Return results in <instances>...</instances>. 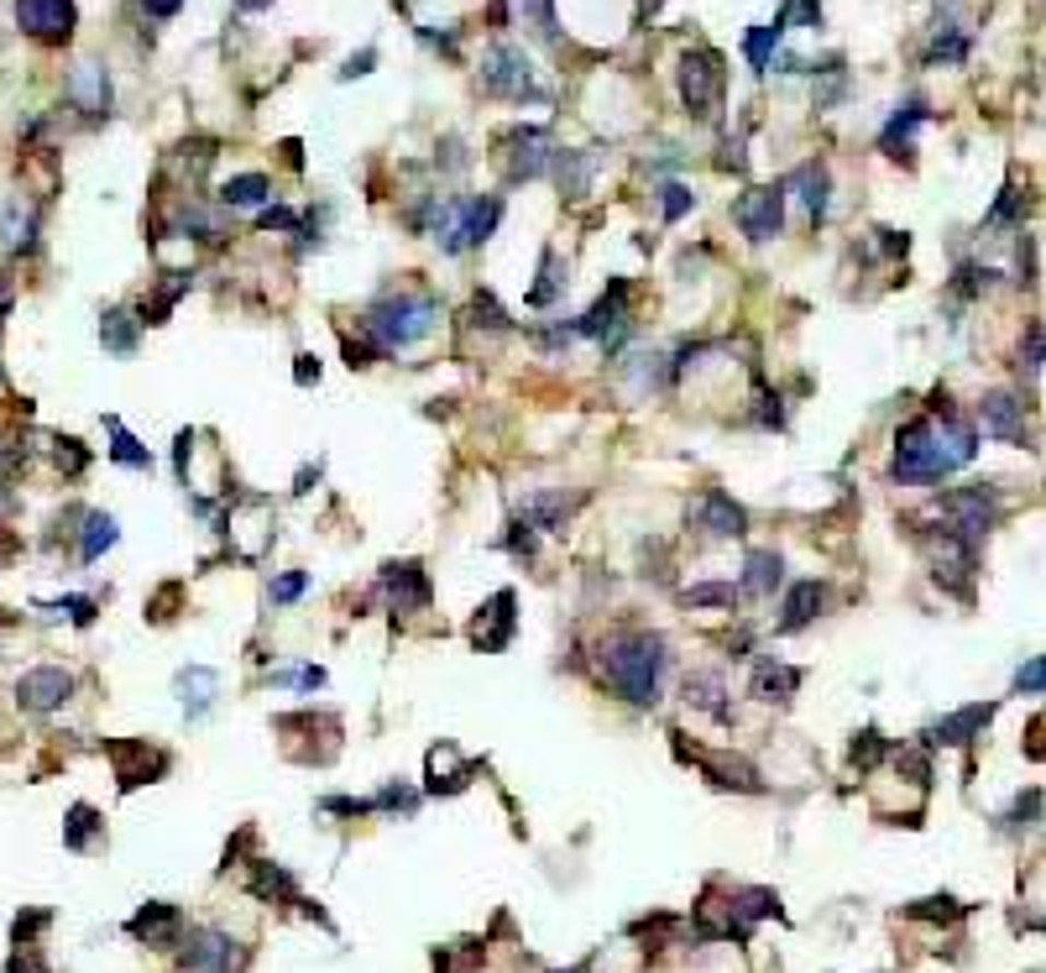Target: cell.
<instances>
[{"instance_id": "cell-1", "label": "cell", "mask_w": 1046, "mask_h": 973, "mask_svg": "<svg viewBox=\"0 0 1046 973\" xmlns=\"http://www.w3.org/2000/svg\"><path fill=\"white\" fill-rule=\"evenodd\" d=\"M974 455H978V429L942 398L931 414L910 419L895 435V466H890V476L895 482H942L957 466H968Z\"/></svg>"}, {"instance_id": "cell-2", "label": "cell", "mask_w": 1046, "mask_h": 973, "mask_svg": "<svg viewBox=\"0 0 1046 973\" xmlns=\"http://www.w3.org/2000/svg\"><path fill=\"white\" fill-rule=\"evenodd\" d=\"M596 665L607 675V686L618 691L623 702L634 707H654L660 691H665V670H670V644L649 628H618L596 644Z\"/></svg>"}, {"instance_id": "cell-3", "label": "cell", "mask_w": 1046, "mask_h": 973, "mask_svg": "<svg viewBox=\"0 0 1046 973\" xmlns=\"http://www.w3.org/2000/svg\"><path fill=\"white\" fill-rule=\"evenodd\" d=\"M361 325H367V335H372L377 351H408V346H419V340L434 335V325H440V304H434L429 293L398 288V293H387V299H377V304L367 309Z\"/></svg>"}, {"instance_id": "cell-4", "label": "cell", "mask_w": 1046, "mask_h": 973, "mask_svg": "<svg viewBox=\"0 0 1046 973\" xmlns=\"http://www.w3.org/2000/svg\"><path fill=\"white\" fill-rule=\"evenodd\" d=\"M722 90H728V69H722V53L712 48H690L681 58V100L696 120H712L717 105H722Z\"/></svg>"}, {"instance_id": "cell-5", "label": "cell", "mask_w": 1046, "mask_h": 973, "mask_svg": "<svg viewBox=\"0 0 1046 973\" xmlns=\"http://www.w3.org/2000/svg\"><path fill=\"white\" fill-rule=\"evenodd\" d=\"M481 90L498 100H549L539 90V79H534V63L513 43H492L487 48V58H481Z\"/></svg>"}, {"instance_id": "cell-6", "label": "cell", "mask_w": 1046, "mask_h": 973, "mask_svg": "<svg viewBox=\"0 0 1046 973\" xmlns=\"http://www.w3.org/2000/svg\"><path fill=\"white\" fill-rule=\"evenodd\" d=\"M733 225L748 241H775L785 231V184H759V189L737 194Z\"/></svg>"}, {"instance_id": "cell-7", "label": "cell", "mask_w": 1046, "mask_h": 973, "mask_svg": "<svg viewBox=\"0 0 1046 973\" xmlns=\"http://www.w3.org/2000/svg\"><path fill=\"white\" fill-rule=\"evenodd\" d=\"M16 26H22L32 43H69L73 26H79V5L73 0H16Z\"/></svg>"}, {"instance_id": "cell-8", "label": "cell", "mask_w": 1046, "mask_h": 973, "mask_svg": "<svg viewBox=\"0 0 1046 973\" xmlns=\"http://www.w3.org/2000/svg\"><path fill=\"white\" fill-rule=\"evenodd\" d=\"M377 592L387 596V607L393 613H425L429 607V576L419 560H387L377 576Z\"/></svg>"}, {"instance_id": "cell-9", "label": "cell", "mask_w": 1046, "mask_h": 973, "mask_svg": "<svg viewBox=\"0 0 1046 973\" xmlns=\"http://www.w3.org/2000/svg\"><path fill=\"white\" fill-rule=\"evenodd\" d=\"M623 331H628V283H623V278H613V283H607V293H602V299H596V304L586 309L581 320H576V335H586V340H602V346L613 351Z\"/></svg>"}, {"instance_id": "cell-10", "label": "cell", "mask_w": 1046, "mask_h": 973, "mask_svg": "<svg viewBox=\"0 0 1046 973\" xmlns=\"http://www.w3.org/2000/svg\"><path fill=\"white\" fill-rule=\"evenodd\" d=\"M69 696H73V675L63 665H32L22 681H16V707H22V713H37V717L58 713Z\"/></svg>"}, {"instance_id": "cell-11", "label": "cell", "mask_w": 1046, "mask_h": 973, "mask_svg": "<svg viewBox=\"0 0 1046 973\" xmlns=\"http://www.w3.org/2000/svg\"><path fill=\"white\" fill-rule=\"evenodd\" d=\"M241 969V948L214 931V926H199L184 937V973H236Z\"/></svg>"}, {"instance_id": "cell-12", "label": "cell", "mask_w": 1046, "mask_h": 973, "mask_svg": "<svg viewBox=\"0 0 1046 973\" xmlns=\"http://www.w3.org/2000/svg\"><path fill=\"white\" fill-rule=\"evenodd\" d=\"M978 425H984V435L999 440V445H1025V440H1031V435H1025V404L1015 393H1004V387L978 398Z\"/></svg>"}, {"instance_id": "cell-13", "label": "cell", "mask_w": 1046, "mask_h": 973, "mask_svg": "<svg viewBox=\"0 0 1046 973\" xmlns=\"http://www.w3.org/2000/svg\"><path fill=\"white\" fill-rule=\"evenodd\" d=\"M549 163H555V152H549L545 126H519V131H508V178H513V184H519V178H539V173H549Z\"/></svg>"}, {"instance_id": "cell-14", "label": "cell", "mask_w": 1046, "mask_h": 973, "mask_svg": "<svg viewBox=\"0 0 1046 973\" xmlns=\"http://www.w3.org/2000/svg\"><path fill=\"white\" fill-rule=\"evenodd\" d=\"M513 607H519V596L513 592H498L481 613H476L472 623V644L481 649V655H498V649H508V639H513V628H519V617H513Z\"/></svg>"}, {"instance_id": "cell-15", "label": "cell", "mask_w": 1046, "mask_h": 973, "mask_svg": "<svg viewBox=\"0 0 1046 973\" xmlns=\"http://www.w3.org/2000/svg\"><path fill=\"white\" fill-rule=\"evenodd\" d=\"M126 931H131L137 942H147V948H178V942H184V916H178V905L152 901L126 922Z\"/></svg>"}, {"instance_id": "cell-16", "label": "cell", "mask_w": 1046, "mask_h": 973, "mask_svg": "<svg viewBox=\"0 0 1046 973\" xmlns=\"http://www.w3.org/2000/svg\"><path fill=\"white\" fill-rule=\"evenodd\" d=\"M63 95H69V105L84 111V116H111V79H105L100 63H73Z\"/></svg>"}, {"instance_id": "cell-17", "label": "cell", "mask_w": 1046, "mask_h": 973, "mask_svg": "<svg viewBox=\"0 0 1046 973\" xmlns=\"http://www.w3.org/2000/svg\"><path fill=\"white\" fill-rule=\"evenodd\" d=\"M696 523H701L707 534H717V540H743V529H748V513H743V502H733V493L712 487L707 498L696 502Z\"/></svg>"}, {"instance_id": "cell-18", "label": "cell", "mask_w": 1046, "mask_h": 973, "mask_svg": "<svg viewBox=\"0 0 1046 973\" xmlns=\"http://www.w3.org/2000/svg\"><path fill=\"white\" fill-rule=\"evenodd\" d=\"M780 581H785V555H780V549H748V560H743V576H737V596L769 602Z\"/></svg>"}, {"instance_id": "cell-19", "label": "cell", "mask_w": 1046, "mask_h": 973, "mask_svg": "<svg viewBox=\"0 0 1046 973\" xmlns=\"http://www.w3.org/2000/svg\"><path fill=\"white\" fill-rule=\"evenodd\" d=\"M785 189L801 194V205H806V215L822 225L827 220V205H833V178H827V167L822 163H801L790 178H785Z\"/></svg>"}, {"instance_id": "cell-20", "label": "cell", "mask_w": 1046, "mask_h": 973, "mask_svg": "<svg viewBox=\"0 0 1046 973\" xmlns=\"http://www.w3.org/2000/svg\"><path fill=\"white\" fill-rule=\"evenodd\" d=\"M173 691H178V702H184V713L189 717H205L214 707V691H220V675H214L210 665H189L178 670V681H173Z\"/></svg>"}, {"instance_id": "cell-21", "label": "cell", "mask_w": 1046, "mask_h": 973, "mask_svg": "<svg viewBox=\"0 0 1046 973\" xmlns=\"http://www.w3.org/2000/svg\"><path fill=\"white\" fill-rule=\"evenodd\" d=\"M995 717V707H963V713L942 717L937 728L927 733V743H948V749H957V743H974L978 733H984V722Z\"/></svg>"}, {"instance_id": "cell-22", "label": "cell", "mask_w": 1046, "mask_h": 973, "mask_svg": "<svg viewBox=\"0 0 1046 973\" xmlns=\"http://www.w3.org/2000/svg\"><path fill=\"white\" fill-rule=\"evenodd\" d=\"M111 754H116V764H120V790H131V785H142L167 769V754H147V743H120Z\"/></svg>"}, {"instance_id": "cell-23", "label": "cell", "mask_w": 1046, "mask_h": 973, "mask_svg": "<svg viewBox=\"0 0 1046 973\" xmlns=\"http://www.w3.org/2000/svg\"><path fill=\"white\" fill-rule=\"evenodd\" d=\"M32 236H37V210H32V205H22V199H5V205H0V246H11V252H26V246H32Z\"/></svg>"}, {"instance_id": "cell-24", "label": "cell", "mask_w": 1046, "mask_h": 973, "mask_svg": "<svg viewBox=\"0 0 1046 973\" xmlns=\"http://www.w3.org/2000/svg\"><path fill=\"white\" fill-rule=\"evenodd\" d=\"M927 120V100H905L900 111L890 116V126H884L880 147L890 152V158H900V152H910V137H916V126Z\"/></svg>"}, {"instance_id": "cell-25", "label": "cell", "mask_w": 1046, "mask_h": 973, "mask_svg": "<svg viewBox=\"0 0 1046 973\" xmlns=\"http://www.w3.org/2000/svg\"><path fill=\"white\" fill-rule=\"evenodd\" d=\"M816 613H822V581H795V587L785 592L780 634H795V628H806Z\"/></svg>"}, {"instance_id": "cell-26", "label": "cell", "mask_w": 1046, "mask_h": 973, "mask_svg": "<svg viewBox=\"0 0 1046 973\" xmlns=\"http://www.w3.org/2000/svg\"><path fill=\"white\" fill-rule=\"evenodd\" d=\"M272 199V178L267 173H236V178H225V189H220V205L225 210H252V205H267Z\"/></svg>"}, {"instance_id": "cell-27", "label": "cell", "mask_w": 1046, "mask_h": 973, "mask_svg": "<svg viewBox=\"0 0 1046 973\" xmlns=\"http://www.w3.org/2000/svg\"><path fill=\"white\" fill-rule=\"evenodd\" d=\"M795 686H801V670L764 660V665L754 670V686H748V691H754L759 702H790V696H795Z\"/></svg>"}, {"instance_id": "cell-28", "label": "cell", "mask_w": 1046, "mask_h": 973, "mask_svg": "<svg viewBox=\"0 0 1046 973\" xmlns=\"http://www.w3.org/2000/svg\"><path fill=\"white\" fill-rule=\"evenodd\" d=\"M566 283H571V278H566V262H560V252H549V246H545V257H539V283L528 288L523 299H528V309H549L560 293H566Z\"/></svg>"}, {"instance_id": "cell-29", "label": "cell", "mask_w": 1046, "mask_h": 973, "mask_svg": "<svg viewBox=\"0 0 1046 973\" xmlns=\"http://www.w3.org/2000/svg\"><path fill=\"white\" fill-rule=\"evenodd\" d=\"M137 331H142V320H131L126 309H105V320H100V340L111 357H137Z\"/></svg>"}, {"instance_id": "cell-30", "label": "cell", "mask_w": 1046, "mask_h": 973, "mask_svg": "<svg viewBox=\"0 0 1046 973\" xmlns=\"http://www.w3.org/2000/svg\"><path fill=\"white\" fill-rule=\"evenodd\" d=\"M576 498H560V493H534V498H523L519 519L534 523V529H560V523L571 519Z\"/></svg>"}, {"instance_id": "cell-31", "label": "cell", "mask_w": 1046, "mask_h": 973, "mask_svg": "<svg viewBox=\"0 0 1046 973\" xmlns=\"http://www.w3.org/2000/svg\"><path fill=\"white\" fill-rule=\"evenodd\" d=\"M681 691H686V702H690V707H701V713H712V717H722V722H728V702H722V696H728V686H722V675L690 670V675H686V686H681Z\"/></svg>"}, {"instance_id": "cell-32", "label": "cell", "mask_w": 1046, "mask_h": 973, "mask_svg": "<svg viewBox=\"0 0 1046 973\" xmlns=\"http://www.w3.org/2000/svg\"><path fill=\"white\" fill-rule=\"evenodd\" d=\"M780 43H785V26L759 22V26H748L743 53H748V63H754L759 73H769V69H775V58H780Z\"/></svg>"}, {"instance_id": "cell-33", "label": "cell", "mask_w": 1046, "mask_h": 973, "mask_svg": "<svg viewBox=\"0 0 1046 973\" xmlns=\"http://www.w3.org/2000/svg\"><path fill=\"white\" fill-rule=\"evenodd\" d=\"M105 429H111V461L131 466V472H152V451H147V445L137 440V435H131V429L120 425L116 414L105 419Z\"/></svg>"}, {"instance_id": "cell-34", "label": "cell", "mask_w": 1046, "mask_h": 973, "mask_svg": "<svg viewBox=\"0 0 1046 973\" xmlns=\"http://www.w3.org/2000/svg\"><path fill=\"white\" fill-rule=\"evenodd\" d=\"M116 540H120V523L111 519V513H90V519H84V534H79V560H100Z\"/></svg>"}, {"instance_id": "cell-35", "label": "cell", "mask_w": 1046, "mask_h": 973, "mask_svg": "<svg viewBox=\"0 0 1046 973\" xmlns=\"http://www.w3.org/2000/svg\"><path fill=\"white\" fill-rule=\"evenodd\" d=\"M555 178H560V189L571 194V199H581L586 194V184H592V152H555Z\"/></svg>"}, {"instance_id": "cell-36", "label": "cell", "mask_w": 1046, "mask_h": 973, "mask_svg": "<svg viewBox=\"0 0 1046 973\" xmlns=\"http://www.w3.org/2000/svg\"><path fill=\"white\" fill-rule=\"evenodd\" d=\"M968 58V43L957 37V22H937L931 32V48H927V63H963Z\"/></svg>"}, {"instance_id": "cell-37", "label": "cell", "mask_w": 1046, "mask_h": 973, "mask_svg": "<svg viewBox=\"0 0 1046 973\" xmlns=\"http://www.w3.org/2000/svg\"><path fill=\"white\" fill-rule=\"evenodd\" d=\"M178 231H184V236H194V241H214V236H225L220 215L205 210V205H194V199L184 205V210H178Z\"/></svg>"}, {"instance_id": "cell-38", "label": "cell", "mask_w": 1046, "mask_h": 973, "mask_svg": "<svg viewBox=\"0 0 1046 973\" xmlns=\"http://www.w3.org/2000/svg\"><path fill=\"white\" fill-rule=\"evenodd\" d=\"M681 602H686V607H733L737 587L733 581H696V587L681 592Z\"/></svg>"}, {"instance_id": "cell-39", "label": "cell", "mask_w": 1046, "mask_h": 973, "mask_svg": "<svg viewBox=\"0 0 1046 973\" xmlns=\"http://www.w3.org/2000/svg\"><path fill=\"white\" fill-rule=\"evenodd\" d=\"M95 832H100V816H95V807H84V801H79V807L69 811V827H63V843H69L73 854H84V848L95 843Z\"/></svg>"}, {"instance_id": "cell-40", "label": "cell", "mask_w": 1046, "mask_h": 973, "mask_svg": "<svg viewBox=\"0 0 1046 973\" xmlns=\"http://www.w3.org/2000/svg\"><path fill=\"white\" fill-rule=\"evenodd\" d=\"M795 22H801V26H822V0H785L780 16H775V26L790 32Z\"/></svg>"}, {"instance_id": "cell-41", "label": "cell", "mask_w": 1046, "mask_h": 973, "mask_svg": "<svg viewBox=\"0 0 1046 973\" xmlns=\"http://www.w3.org/2000/svg\"><path fill=\"white\" fill-rule=\"evenodd\" d=\"M304 592H310V576H304V570H283V576H272V587H267V596H272L278 607L299 602Z\"/></svg>"}, {"instance_id": "cell-42", "label": "cell", "mask_w": 1046, "mask_h": 973, "mask_svg": "<svg viewBox=\"0 0 1046 973\" xmlns=\"http://www.w3.org/2000/svg\"><path fill=\"white\" fill-rule=\"evenodd\" d=\"M1042 367H1046V331H1042V325H1031L1025 340H1021V372H1025V378H1036Z\"/></svg>"}, {"instance_id": "cell-43", "label": "cell", "mask_w": 1046, "mask_h": 973, "mask_svg": "<svg viewBox=\"0 0 1046 973\" xmlns=\"http://www.w3.org/2000/svg\"><path fill=\"white\" fill-rule=\"evenodd\" d=\"M686 210H696V194L686 184H660V215L665 220H681Z\"/></svg>"}, {"instance_id": "cell-44", "label": "cell", "mask_w": 1046, "mask_h": 973, "mask_svg": "<svg viewBox=\"0 0 1046 973\" xmlns=\"http://www.w3.org/2000/svg\"><path fill=\"white\" fill-rule=\"evenodd\" d=\"M1015 691H1021V696H1042L1046 691V655H1036V660H1025V665L1015 670Z\"/></svg>"}, {"instance_id": "cell-45", "label": "cell", "mask_w": 1046, "mask_h": 973, "mask_svg": "<svg viewBox=\"0 0 1046 973\" xmlns=\"http://www.w3.org/2000/svg\"><path fill=\"white\" fill-rule=\"evenodd\" d=\"M472 325H487V331H508V314L498 309L492 293H476L472 299Z\"/></svg>"}, {"instance_id": "cell-46", "label": "cell", "mask_w": 1046, "mask_h": 973, "mask_svg": "<svg viewBox=\"0 0 1046 973\" xmlns=\"http://www.w3.org/2000/svg\"><path fill=\"white\" fill-rule=\"evenodd\" d=\"M995 278H999L995 267H974V262H968V267L957 273V293H963V299H978V293L995 283Z\"/></svg>"}, {"instance_id": "cell-47", "label": "cell", "mask_w": 1046, "mask_h": 973, "mask_svg": "<svg viewBox=\"0 0 1046 973\" xmlns=\"http://www.w3.org/2000/svg\"><path fill=\"white\" fill-rule=\"evenodd\" d=\"M53 613H69L79 628H90L95 623V596H58V602H48Z\"/></svg>"}, {"instance_id": "cell-48", "label": "cell", "mask_w": 1046, "mask_h": 973, "mask_svg": "<svg viewBox=\"0 0 1046 973\" xmlns=\"http://www.w3.org/2000/svg\"><path fill=\"white\" fill-rule=\"evenodd\" d=\"M53 445H58V451H53V461H58L63 472H73V476H79V472H84V466H90V451H84L79 440H53Z\"/></svg>"}, {"instance_id": "cell-49", "label": "cell", "mask_w": 1046, "mask_h": 973, "mask_svg": "<svg viewBox=\"0 0 1046 973\" xmlns=\"http://www.w3.org/2000/svg\"><path fill=\"white\" fill-rule=\"evenodd\" d=\"M272 681H278V686H304V691H319V686H325V670H319V665H299V670H278Z\"/></svg>"}, {"instance_id": "cell-50", "label": "cell", "mask_w": 1046, "mask_h": 973, "mask_svg": "<svg viewBox=\"0 0 1046 973\" xmlns=\"http://www.w3.org/2000/svg\"><path fill=\"white\" fill-rule=\"evenodd\" d=\"M1021 205H1025V194H1021V189H1004V194H999V205L989 210V220H984V225H1010V220L1021 215Z\"/></svg>"}, {"instance_id": "cell-51", "label": "cell", "mask_w": 1046, "mask_h": 973, "mask_svg": "<svg viewBox=\"0 0 1046 973\" xmlns=\"http://www.w3.org/2000/svg\"><path fill=\"white\" fill-rule=\"evenodd\" d=\"M884 754V738L874 733V728H863V733L853 738V764H874Z\"/></svg>"}, {"instance_id": "cell-52", "label": "cell", "mask_w": 1046, "mask_h": 973, "mask_svg": "<svg viewBox=\"0 0 1046 973\" xmlns=\"http://www.w3.org/2000/svg\"><path fill=\"white\" fill-rule=\"evenodd\" d=\"M257 225L262 231H299V215L283 210V205H267V210L257 215Z\"/></svg>"}, {"instance_id": "cell-53", "label": "cell", "mask_w": 1046, "mask_h": 973, "mask_svg": "<svg viewBox=\"0 0 1046 973\" xmlns=\"http://www.w3.org/2000/svg\"><path fill=\"white\" fill-rule=\"evenodd\" d=\"M1036 811H1042V790H1031V796L1015 801V811H1010V827H1031V822H1036Z\"/></svg>"}, {"instance_id": "cell-54", "label": "cell", "mask_w": 1046, "mask_h": 973, "mask_svg": "<svg viewBox=\"0 0 1046 973\" xmlns=\"http://www.w3.org/2000/svg\"><path fill=\"white\" fill-rule=\"evenodd\" d=\"M189 455H194V429H178V440H173V466H178L184 482H189Z\"/></svg>"}, {"instance_id": "cell-55", "label": "cell", "mask_w": 1046, "mask_h": 973, "mask_svg": "<svg viewBox=\"0 0 1046 973\" xmlns=\"http://www.w3.org/2000/svg\"><path fill=\"white\" fill-rule=\"evenodd\" d=\"M372 63H377V53H372V48L351 53V58H346V69H340V79H361V73H372Z\"/></svg>"}, {"instance_id": "cell-56", "label": "cell", "mask_w": 1046, "mask_h": 973, "mask_svg": "<svg viewBox=\"0 0 1046 973\" xmlns=\"http://www.w3.org/2000/svg\"><path fill=\"white\" fill-rule=\"evenodd\" d=\"M147 16H158V22H167V16H178L184 11V0H142Z\"/></svg>"}, {"instance_id": "cell-57", "label": "cell", "mask_w": 1046, "mask_h": 973, "mask_svg": "<svg viewBox=\"0 0 1046 973\" xmlns=\"http://www.w3.org/2000/svg\"><path fill=\"white\" fill-rule=\"evenodd\" d=\"M299 387H310V382H319V357H299Z\"/></svg>"}, {"instance_id": "cell-58", "label": "cell", "mask_w": 1046, "mask_h": 973, "mask_svg": "<svg viewBox=\"0 0 1046 973\" xmlns=\"http://www.w3.org/2000/svg\"><path fill=\"white\" fill-rule=\"evenodd\" d=\"M11 973H48V969H43L32 952H16V958H11Z\"/></svg>"}, {"instance_id": "cell-59", "label": "cell", "mask_w": 1046, "mask_h": 973, "mask_svg": "<svg viewBox=\"0 0 1046 973\" xmlns=\"http://www.w3.org/2000/svg\"><path fill=\"white\" fill-rule=\"evenodd\" d=\"M241 11H262V5H272V0H236Z\"/></svg>"}, {"instance_id": "cell-60", "label": "cell", "mask_w": 1046, "mask_h": 973, "mask_svg": "<svg viewBox=\"0 0 1046 973\" xmlns=\"http://www.w3.org/2000/svg\"><path fill=\"white\" fill-rule=\"evenodd\" d=\"M654 5H660V0H649V11H654Z\"/></svg>"}, {"instance_id": "cell-61", "label": "cell", "mask_w": 1046, "mask_h": 973, "mask_svg": "<svg viewBox=\"0 0 1046 973\" xmlns=\"http://www.w3.org/2000/svg\"><path fill=\"white\" fill-rule=\"evenodd\" d=\"M404 5H408V0H404Z\"/></svg>"}]
</instances>
